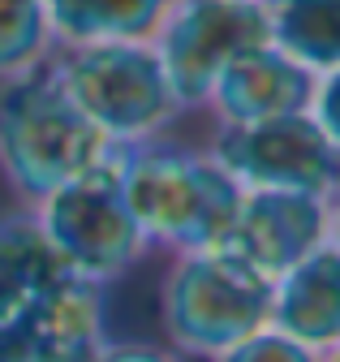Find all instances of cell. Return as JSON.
<instances>
[{"mask_svg": "<svg viewBox=\"0 0 340 362\" xmlns=\"http://www.w3.org/2000/svg\"><path fill=\"white\" fill-rule=\"evenodd\" d=\"M121 190L151 250L186 255L220 246L237 220L241 186L207 147H186L177 139H147L112 147Z\"/></svg>", "mask_w": 340, "mask_h": 362, "instance_id": "cell-1", "label": "cell"}, {"mask_svg": "<svg viewBox=\"0 0 340 362\" xmlns=\"http://www.w3.org/2000/svg\"><path fill=\"white\" fill-rule=\"evenodd\" d=\"M112 156V139L82 112L52 65L0 82V181L18 207H39Z\"/></svg>", "mask_w": 340, "mask_h": 362, "instance_id": "cell-2", "label": "cell"}, {"mask_svg": "<svg viewBox=\"0 0 340 362\" xmlns=\"http://www.w3.org/2000/svg\"><path fill=\"white\" fill-rule=\"evenodd\" d=\"M272 320V276L224 246L168 255L159 285L164 345L190 362H216Z\"/></svg>", "mask_w": 340, "mask_h": 362, "instance_id": "cell-3", "label": "cell"}, {"mask_svg": "<svg viewBox=\"0 0 340 362\" xmlns=\"http://www.w3.org/2000/svg\"><path fill=\"white\" fill-rule=\"evenodd\" d=\"M52 65L69 100L108 134L112 147L159 139L186 117L173 82L159 65L155 43H78V48H56Z\"/></svg>", "mask_w": 340, "mask_h": 362, "instance_id": "cell-4", "label": "cell"}, {"mask_svg": "<svg viewBox=\"0 0 340 362\" xmlns=\"http://www.w3.org/2000/svg\"><path fill=\"white\" fill-rule=\"evenodd\" d=\"M44 233L61 250L69 276L87 285H116L151 255V242L142 224L134 220L130 203L121 190L116 160L108 156L91 173L73 177L69 186L48 194L35 207Z\"/></svg>", "mask_w": 340, "mask_h": 362, "instance_id": "cell-5", "label": "cell"}, {"mask_svg": "<svg viewBox=\"0 0 340 362\" xmlns=\"http://www.w3.org/2000/svg\"><path fill=\"white\" fill-rule=\"evenodd\" d=\"M207 151L241 190H302L332 199L340 190V151L310 112H284L254 125H211Z\"/></svg>", "mask_w": 340, "mask_h": 362, "instance_id": "cell-6", "label": "cell"}, {"mask_svg": "<svg viewBox=\"0 0 340 362\" xmlns=\"http://www.w3.org/2000/svg\"><path fill=\"white\" fill-rule=\"evenodd\" d=\"M151 43L181 108L198 112L216 74L237 52L272 43L267 0H173Z\"/></svg>", "mask_w": 340, "mask_h": 362, "instance_id": "cell-7", "label": "cell"}, {"mask_svg": "<svg viewBox=\"0 0 340 362\" xmlns=\"http://www.w3.org/2000/svg\"><path fill=\"white\" fill-rule=\"evenodd\" d=\"M327 242V199L302 190H241V207L220 242L263 276H280Z\"/></svg>", "mask_w": 340, "mask_h": 362, "instance_id": "cell-8", "label": "cell"}, {"mask_svg": "<svg viewBox=\"0 0 340 362\" xmlns=\"http://www.w3.org/2000/svg\"><path fill=\"white\" fill-rule=\"evenodd\" d=\"M315 82L319 74L276 43H254L216 74L198 112H207L211 125H254L284 112H310Z\"/></svg>", "mask_w": 340, "mask_h": 362, "instance_id": "cell-9", "label": "cell"}, {"mask_svg": "<svg viewBox=\"0 0 340 362\" xmlns=\"http://www.w3.org/2000/svg\"><path fill=\"white\" fill-rule=\"evenodd\" d=\"M9 362H95L112 341L104 324V289L87 281H61L22 320L0 332Z\"/></svg>", "mask_w": 340, "mask_h": 362, "instance_id": "cell-10", "label": "cell"}, {"mask_svg": "<svg viewBox=\"0 0 340 362\" xmlns=\"http://www.w3.org/2000/svg\"><path fill=\"white\" fill-rule=\"evenodd\" d=\"M267 324L319 354L340 345V250L332 242L272 281Z\"/></svg>", "mask_w": 340, "mask_h": 362, "instance_id": "cell-11", "label": "cell"}, {"mask_svg": "<svg viewBox=\"0 0 340 362\" xmlns=\"http://www.w3.org/2000/svg\"><path fill=\"white\" fill-rule=\"evenodd\" d=\"M61 281H69V267L44 233L35 207L0 216V332H9Z\"/></svg>", "mask_w": 340, "mask_h": 362, "instance_id": "cell-12", "label": "cell"}, {"mask_svg": "<svg viewBox=\"0 0 340 362\" xmlns=\"http://www.w3.org/2000/svg\"><path fill=\"white\" fill-rule=\"evenodd\" d=\"M48 26L56 48L78 43H104V39H130L151 43L173 0H44Z\"/></svg>", "mask_w": 340, "mask_h": 362, "instance_id": "cell-13", "label": "cell"}, {"mask_svg": "<svg viewBox=\"0 0 340 362\" xmlns=\"http://www.w3.org/2000/svg\"><path fill=\"white\" fill-rule=\"evenodd\" d=\"M272 43L306 69L340 65V0H267Z\"/></svg>", "mask_w": 340, "mask_h": 362, "instance_id": "cell-14", "label": "cell"}, {"mask_svg": "<svg viewBox=\"0 0 340 362\" xmlns=\"http://www.w3.org/2000/svg\"><path fill=\"white\" fill-rule=\"evenodd\" d=\"M56 52L44 0H0V82L44 65Z\"/></svg>", "mask_w": 340, "mask_h": 362, "instance_id": "cell-15", "label": "cell"}, {"mask_svg": "<svg viewBox=\"0 0 340 362\" xmlns=\"http://www.w3.org/2000/svg\"><path fill=\"white\" fill-rule=\"evenodd\" d=\"M216 362H323V354L310 349V345H302V341H293V337H284L280 328L267 324L254 337L237 341L233 349H224Z\"/></svg>", "mask_w": 340, "mask_h": 362, "instance_id": "cell-16", "label": "cell"}, {"mask_svg": "<svg viewBox=\"0 0 340 362\" xmlns=\"http://www.w3.org/2000/svg\"><path fill=\"white\" fill-rule=\"evenodd\" d=\"M310 117L319 121V129L332 139V147L340 151V65L323 69L315 82V100H310Z\"/></svg>", "mask_w": 340, "mask_h": 362, "instance_id": "cell-17", "label": "cell"}, {"mask_svg": "<svg viewBox=\"0 0 340 362\" xmlns=\"http://www.w3.org/2000/svg\"><path fill=\"white\" fill-rule=\"evenodd\" d=\"M95 362H190L168 345H151V341H112Z\"/></svg>", "mask_w": 340, "mask_h": 362, "instance_id": "cell-18", "label": "cell"}, {"mask_svg": "<svg viewBox=\"0 0 340 362\" xmlns=\"http://www.w3.org/2000/svg\"><path fill=\"white\" fill-rule=\"evenodd\" d=\"M327 242L340 250V190L327 199Z\"/></svg>", "mask_w": 340, "mask_h": 362, "instance_id": "cell-19", "label": "cell"}, {"mask_svg": "<svg viewBox=\"0 0 340 362\" xmlns=\"http://www.w3.org/2000/svg\"><path fill=\"white\" fill-rule=\"evenodd\" d=\"M323 362H340V345H336V349H327V354H323Z\"/></svg>", "mask_w": 340, "mask_h": 362, "instance_id": "cell-20", "label": "cell"}]
</instances>
